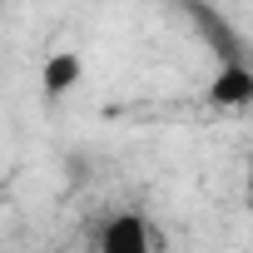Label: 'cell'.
<instances>
[{
    "label": "cell",
    "mask_w": 253,
    "mask_h": 253,
    "mask_svg": "<svg viewBox=\"0 0 253 253\" xmlns=\"http://www.w3.org/2000/svg\"><path fill=\"white\" fill-rule=\"evenodd\" d=\"M209 99L223 104V109H243V104L253 99V70H248L243 60L218 65V75H213V84H209Z\"/></svg>",
    "instance_id": "cell-3"
},
{
    "label": "cell",
    "mask_w": 253,
    "mask_h": 253,
    "mask_svg": "<svg viewBox=\"0 0 253 253\" xmlns=\"http://www.w3.org/2000/svg\"><path fill=\"white\" fill-rule=\"evenodd\" d=\"M75 80H80V55H50L45 60V75H40V84H45V94H65V89H75Z\"/></svg>",
    "instance_id": "cell-4"
},
{
    "label": "cell",
    "mask_w": 253,
    "mask_h": 253,
    "mask_svg": "<svg viewBox=\"0 0 253 253\" xmlns=\"http://www.w3.org/2000/svg\"><path fill=\"white\" fill-rule=\"evenodd\" d=\"M184 10H189V20L199 25V35L213 45V55H218V65H228V60H243V40L223 25V15L213 10V5H204V0H184Z\"/></svg>",
    "instance_id": "cell-1"
},
{
    "label": "cell",
    "mask_w": 253,
    "mask_h": 253,
    "mask_svg": "<svg viewBox=\"0 0 253 253\" xmlns=\"http://www.w3.org/2000/svg\"><path fill=\"white\" fill-rule=\"evenodd\" d=\"M94 243H99L104 253H149V248H154V233L144 228L139 213H114V218L94 233Z\"/></svg>",
    "instance_id": "cell-2"
}]
</instances>
